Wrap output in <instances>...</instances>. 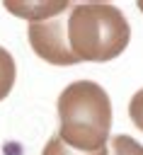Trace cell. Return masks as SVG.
Returning <instances> with one entry per match:
<instances>
[{
    "mask_svg": "<svg viewBox=\"0 0 143 155\" xmlns=\"http://www.w3.org/2000/svg\"><path fill=\"white\" fill-rule=\"evenodd\" d=\"M138 10H141V12H143V0H141V2H138Z\"/></svg>",
    "mask_w": 143,
    "mask_h": 155,
    "instance_id": "obj_9",
    "label": "cell"
},
{
    "mask_svg": "<svg viewBox=\"0 0 143 155\" xmlns=\"http://www.w3.org/2000/svg\"><path fill=\"white\" fill-rule=\"evenodd\" d=\"M128 116H131V121L136 124V128L143 131V90H138V92L131 97V102H128Z\"/></svg>",
    "mask_w": 143,
    "mask_h": 155,
    "instance_id": "obj_8",
    "label": "cell"
},
{
    "mask_svg": "<svg viewBox=\"0 0 143 155\" xmlns=\"http://www.w3.org/2000/svg\"><path fill=\"white\" fill-rule=\"evenodd\" d=\"M58 138L80 153L107 148L111 131V102L102 85L75 80L58 94Z\"/></svg>",
    "mask_w": 143,
    "mask_h": 155,
    "instance_id": "obj_1",
    "label": "cell"
},
{
    "mask_svg": "<svg viewBox=\"0 0 143 155\" xmlns=\"http://www.w3.org/2000/svg\"><path fill=\"white\" fill-rule=\"evenodd\" d=\"M2 7L7 12H12L15 17L29 19V24H32V22H46L58 15H65L73 7V2H68V0H27V2L7 0Z\"/></svg>",
    "mask_w": 143,
    "mask_h": 155,
    "instance_id": "obj_4",
    "label": "cell"
},
{
    "mask_svg": "<svg viewBox=\"0 0 143 155\" xmlns=\"http://www.w3.org/2000/svg\"><path fill=\"white\" fill-rule=\"evenodd\" d=\"M68 41L80 61L104 63L124 53L131 27L111 2H75L65 19Z\"/></svg>",
    "mask_w": 143,
    "mask_h": 155,
    "instance_id": "obj_2",
    "label": "cell"
},
{
    "mask_svg": "<svg viewBox=\"0 0 143 155\" xmlns=\"http://www.w3.org/2000/svg\"><path fill=\"white\" fill-rule=\"evenodd\" d=\"M65 19H68L65 15H58V17L46 19V22H32L29 31H27L34 53L51 65H75V63H80V58L70 48Z\"/></svg>",
    "mask_w": 143,
    "mask_h": 155,
    "instance_id": "obj_3",
    "label": "cell"
},
{
    "mask_svg": "<svg viewBox=\"0 0 143 155\" xmlns=\"http://www.w3.org/2000/svg\"><path fill=\"white\" fill-rule=\"evenodd\" d=\"M41 155H109V150L104 148V150H97V153H80V150H73V148H68L58 136H53L46 145H44V150H41Z\"/></svg>",
    "mask_w": 143,
    "mask_h": 155,
    "instance_id": "obj_7",
    "label": "cell"
},
{
    "mask_svg": "<svg viewBox=\"0 0 143 155\" xmlns=\"http://www.w3.org/2000/svg\"><path fill=\"white\" fill-rule=\"evenodd\" d=\"M15 78H17V65H15V58L7 48L0 46V102L12 92L15 87Z\"/></svg>",
    "mask_w": 143,
    "mask_h": 155,
    "instance_id": "obj_5",
    "label": "cell"
},
{
    "mask_svg": "<svg viewBox=\"0 0 143 155\" xmlns=\"http://www.w3.org/2000/svg\"><path fill=\"white\" fill-rule=\"evenodd\" d=\"M109 155H143V145H141L136 138L121 133V136H114V138H111V143H109Z\"/></svg>",
    "mask_w": 143,
    "mask_h": 155,
    "instance_id": "obj_6",
    "label": "cell"
}]
</instances>
